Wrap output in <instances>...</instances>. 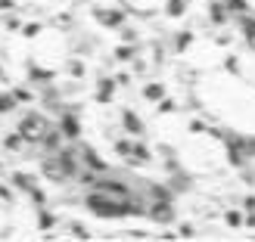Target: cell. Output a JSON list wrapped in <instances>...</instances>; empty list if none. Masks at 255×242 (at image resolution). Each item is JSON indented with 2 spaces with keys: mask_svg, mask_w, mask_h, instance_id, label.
Here are the masks:
<instances>
[{
  "mask_svg": "<svg viewBox=\"0 0 255 242\" xmlns=\"http://www.w3.org/2000/svg\"><path fill=\"white\" fill-rule=\"evenodd\" d=\"M62 50H66L62 34L41 31V34L34 37V44H31V59L37 62V66H56V62L62 59Z\"/></svg>",
  "mask_w": 255,
  "mask_h": 242,
  "instance_id": "cell-1",
  "label": "cell"
},
{
  "mask_svg": "<svg viewBox=\"0 0 255 242\" xmlns=\"http://www.w3.org/2000/svg\"><path fill=\"white\" fill-rule=\"evenodd\" d=\"M162 3H165V0H131V6H137V9H156Z\"/></svg>",
  "mask_w": 255,
  "mask_h": 242,
  "instance_id": "cell-2",
  "label": "cell"
}]
</instances>
